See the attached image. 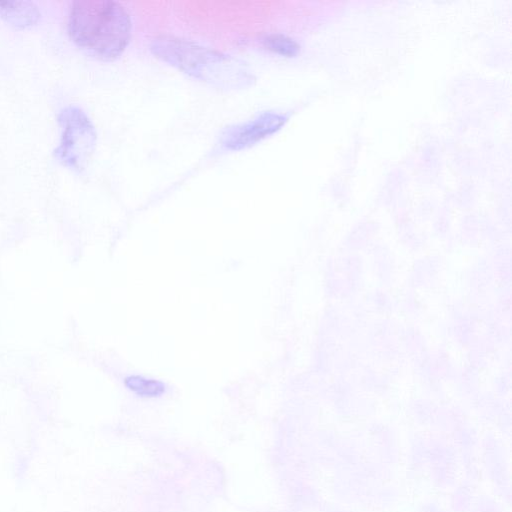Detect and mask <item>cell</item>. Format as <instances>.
I'll use <instances>...</instances> for the list:
<instances>
[{
	"instance_id": "cell-1",
	"label": "cell",
	"mask_w": 512,
	"mask_h": 512,
	"mask_svg": "<svg viewBox=\"0 0 512 512\" xmlns=\"http://www.w3.org/2000/svg\"><path fill=\"white\" fill-rule=\"evenodd\" d=\"M68 30L74 42L89 54L112 60L129 42L131 18L117 1L78 0L71 4Z\"/></svg>"
},
{
	"instance_id": "cell-2",
	"label": "cell",
	"mask_w": 512,
	"mask_h": 512,
	"mask_svg": "<svg viewBox=\"0 0 512 512\" xmlns=\"http://www.w3.org/2000/svg\"><path fill=\"white\" fill-rule=\"evenodd\" d=\"M150 49L163 61L211 85L240 88L254 81L242 61L190 40L159 36L151 42Z\"/></svg>"
},
{
	"instance_id": "cell-3",
	"label": "cell",
	"mask_w": 512,
	"mask_h": 512,
	"mask_svg": "<svg viewBox=\"0 0 512 512\" xmlns=\"http://www.w3.org/2000/svg\"><path fill=\"white\" fill-rule=\"evenodd\" d=\"M367 264L363 254L339 251L323 262V293L330 303L356 300L365 288Z\"/></svg>"
},
{
	"instance_id": "cell-4",
	"label": "cell",
	"mask_w": 512,
	"mask_h": 512,
	"mask_svg": "<svg viewBox=\"0 0 512 512\" xmlns=\"http://www.w3.org/2000/svg\"><path fill=\"white\" fill-rule=\"evenodd\" d=\"M58 120L61 140L56 154L66 166L82 171L95 149V128L86 113L76 106L64 108L59 113Z\"/></svg>"
},
{
	"instance_id": "cell-5",
	"label": "cell",
	"mask_w": 512,
	"mask_h": 512,
	"mask_svg": "<svg viewBox=\"0 0 512 512\" xmlns=\"http://www.w3.org/2000/svg\"><path fill=\"white\" fill-rule=\"evenodd\" d=\"M480 330L477 308L466 300L454 298L447 306L445 318L437 324L436 334L441 342L449 343L459 350H466Z\"/></svg>"
},
{
	"instance_id": "cell-6",
	"label": "cell",
	"mask_w": 512,
	"mask_h": 512,
	"mask_svg": "<svg viewBox=\"0 0 512 512\" xmlns=\"http://www.w3.org/2000/svg\"><path fill=\"white\" fill-rule=\"evenodd\" d=\"M401 323L394 316L368 321L362 338L364 351L374 363L395 366L404 357L399 343Z\"/></svg>"
},
{
	"instance_id": "cell-7",
	"label": "cell",
	"mask_w": 512,
	"mask_h": 512,
	"mask_svg": "<svg viewBox=\"0 0 512 512\" xmlns=\"http://www.w3.org/2000/svg\"><path fill=\"white\" fill-rule=\"evenodd\" d=\"M287 121L284 114L267 111L255 118L227 128L221 145L228 150H241L278 131Z\"/></svg>"
},
{
	"instance_id": "cell-8",
	"label": "cell",
	"mask_w": 512,
	"mask_h": 512,
	"mask_svg": "<svg viewBox=\"0 0 512 512\" xmlns=\"http://www.w3.org/2000/svg\"><path fill=\"white\" fill-rule=\"evenodd\" d=\"M410 366L419 384L430 381L451 384L461 365L453 357L447 344L440 342L430 347L420 356L410 360Z\"/></svg>"
},
{
	"instance_id": "cell-9",
	"label": "cell",
	"mask_w": 512,
	"mask_h": 512,
	"mask_svg": "<svg viewBox=\"0 0 512 512\" xmlns=\"http://www.w3.org/2000/svg\"><path fill=\"white\" fill-rule=\"evenodd\" d=\"M463 286L467 293L466 301L474 307H483L492 302V294L497 281L485 254L470 261L463 272Z\"/></svg>"
},
{
	"instance_id": "cell-10",
	"label": "cell",
	"mask_w": 512,
	"mask_h": 512,
	"mask_svg": "<svg viewBox=\"0 0 512 512\" xmlns=\"http://www.w3.org/2000/svg\"><path fill=\"white\" fill-rule=\"evenodd\" d=\"M446 269L445 256L438 251H425L412 261L406 275L405 287L417 293L437 290Z\"/></svg>"
},
{
	"instance_id": "cell-11",
	"label": "cell",
	"mask_w": 512,
	"mask_h": 512,
	"mask_svg": "<svg viewBox=\"0 0 512 512\" xmlns=\"http://www.w3.org/2000/svg\"><path fill=\"white\" fill-rule=\"evenodd\" d=\"M365 254L367 270L376 286L393 288L398 279V264L394 249L387 243H374Z\"/></svg>"
},
{
	"instance_id": "cell-12",
	"label": "cell",
	"mask_w": 512,
	"mask_h": 512,
	"mask_svg": "<svg viewBox=\"0 0 512 512\" xmlns=\"http://www.w3.org/2000/svg\"><path fill=\"white\" fill-rule=\"evenodd\" d=\"M362 303L369 314L379 317H392L399 313L398 296L390 289L373 287L364 293Z\"/></svg>"
},
{
	"instance_id": "cell-13",
	"label": "cell",
	"mask_w": 512,
	"mask_h": 512,
	"mask_svg": "<svg viewBox=\"0 0 512 512\" xmlns=\"http://www.w3.org/2000/svg\"><path fill=\"white\" fill-rule=\"evenodd\" d=\"M399 343L403 356L409 360L420 356L431 347L427 335L417 324L408 322L400 326Z\"/></svg>"
},
{
	"instance_id": "cell-14",
	"label": "cell",
	"mask_w": 512,
	"mask_h": 512,
	"mask_svg": "<svg viewBox=\"0 0 512 512\" xmlns=\"http://www.w3.org/2000/svg\"><path fill=\"white\" fill-rule=\"evenodd\" d=\"M0 16L17 27L36 23L40 17L37 6L29 1L0 2Z\"/></svg>"
},
{
	"instance_id": "cell-15",
	"label": "cell",
	"mask_w": 512,
	"mask_h": 512,
	"mask_svg": "<svg viewBox=\"0 0 512 512\" xmlns=\"http://www.w3.org/2000/svg\"><path fill=\"white\" fill-rule=\"evenodd\" d=\"M494 272L497 284L511 285L512 248L506 243H497L485 254Z\"/></svg>"
},
{
	"instance_id": "cell-16",
	"label": "cell",
	"mask_w": 512,
	"mask_h": 512,
	"mask_svg": "<svg viewBox=\"0 0 512 512\" xmlns=\"http://www.w3.org/2000/svg\"><path fill=\"white\" fill-rule=\"evenodd\" d=\"M398 303L399 313L408 323L417 324L424 318V304L416 291L404 287L398 296Z\"/></svg>"
},
{
	"instance_id": "cell-17",
	"label": "cell",
	"mask_w": 512,
	"mask_h": 512,
	"mask_svg": "<svg viewBox=\"0 0 512 512\" xmlns=\"http://www.w3.org/2000/svg\"><path fill=\"white\" fill-rule=\"evenodd\" d=\"M262 43L265 48L283 56H294L300 50L299 44L294 39L279 33L266 35Z\"/></svg>"
},
{
	"instance_id": "cell-18",
	"label": "cell",
	"mask_w": 512,
	"mask_h": 512,
	"mask_svg": "<svg viewBox=\"0 0 512 512\" xmlns=\"http://www.w3.org/2000/svg\"><path fill=\"white\" fill-rule=\"evenodd\" d=\"M455 389L470 393L477 391L482 384L481 372L466 364L461 365L454 381Z\"/></svg>"
},
{
	"instance_id": "cell-19",
	"label": "cell",
	"mask_w": 512,
	"mask_h": 512,
	"mask_svg": "<svg viewBox=\"0 0 512 512\" xmlns=\"http://www.w3.org/2000/svg\"><path fill=\"white\" fill-rule=\"evenodd\" d=\"M126 384L131 390L146 396L157 395L163 390L160 383L140 377H130L126 380Z\"/></svg>"
},
{
	"instance_id": "cell-20",
	"label": "cell",
	"mask_w": 512,
	"mask_h": 512,
	"mask_svg": "<svg viewBox=\"0 0 512 512\" xmlns=\"http://www.w3.org/2000/svg\"><path fill=\"white\" fill-rule=\"evenodd\" d=\"M490 384L495 392L509 391L512 384L511 369H500L492 376Z\"/></svg>"
}]
</instances>
